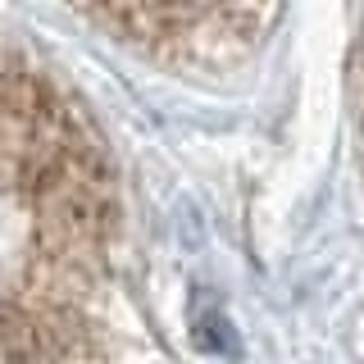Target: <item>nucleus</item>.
<instances>
[{
    "label": "nucleus",
    "mask_w": 364,
    "mask_h": 364,
    "mask_svg": "<svg viewBox=\"0 0 364 364\" xmlns=\"http://www.w3.org/2000/svg\"><path fill=\"white\" fill-rule=\"evenodd\" d=\"M109 232L96 132L60 77L0 28V364H96Z\"/></svg>",
    "instance_id": "1"
},
{
    "label": "nucleus",
    "mask_w": 364,
    "mask_h": 364,
    "mask_svg": "<svg viewBox=\"0 0 364 364\" xmlns=\"http://www.w3.org/2000/svg\"><path fill=\"white\" fill-rule=\"evenodd\" d=\"M159 60H219L246 46L273 0H68Z\"/></svg>",
    "instance_id": "2"
}]
</instances>
